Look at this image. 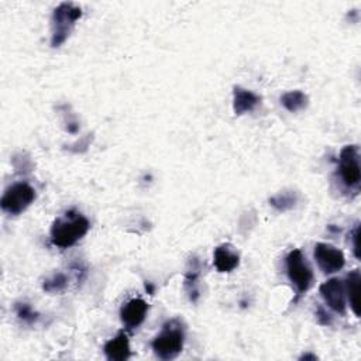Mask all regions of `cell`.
<instances>
[{"mask_svg":"<svg viewBox=\"0 0 361 361\" xmlns=\"http://www.w3.org/2000/svg\"><path fill=\"white\" fill-rule=\"evenodd\" d=\"M185 333L178 320H171L164 324L161 333L153 340L154 353L161 360H172L184 349Z\"/></svg>","mask_w":361,"mask_h":361,"instance_id":"cell-3","label":"cell"},{"mask_svg":"<svg viewBox=\"0 0 361 361\" xmlns=\"http://www.w3.org/2000/svg\"><path fill=\"white\" fill-rule=\"evenodd\" d=\"M316 317L319 320L320 324H324V326H329V324H332V317L331 315L324 311L322 306H317L316 309Z\"/></svg>","mask_w":361,"mask_h":361,"instance_id":"cell-19","label":"cell"},{"mask_svg":"<svg viewBox=\"0 0 361 361\" xmlns=\"http://www.w3.org/2000/svg\"><path fill=\"white\" fill-rule=\"evenodd\" d=\"M299 202V195L295 191H284L270 198V205L278 212L291 210Z\"/></svg>","mask_w":361,"mask_h":361,"instance_id":"cell-15","label":"cell"},{"mask_svg":"<svg viewBox=\"0 0 361 361\" xmlns=\"http://www.w3.org/2000/svg\"><path fill=\"white\" fill-rule=\"evenodd\" d=\"M104 354L111 361H124L130 357V343L124 333H119L104 344Z\"/></svg>","mask_w":361,"mask_h":361,"instance_id":"cell-12","label":"cell"},{"mask_svg":"<svg viewBox=\"0 0 361 361\" xmlns=\"http://www.w3.org/2000/svg\"><path fill=\"white\" fill-rule=\"evenodd\" d=\"M309 358H311V360H316L317 357H316L315 354H305V355L301 357V360H309Z\"/></svg>","mask_w":361,"mask_h":361,"instance_id":"cell-21","label":"cell"},{"mask_svg":"<svg viewBox=\"0 0 361 361\" xmlns=\"http://www.w3.org/2000/svg\"><path fill=\"white\" fill-rule=\"evenodd\" d=\"M192 268L188 270L187 277H185V290L191 298L192 302H196L199 298V290H198V281H199V275H201V267H199V261L196 259H194V261H191Z\"/></svg>","mask_w":361,"mask_h":361,"instance_id":"cell-16","label":"cell"},{"mask_svg":"<svg viewBox=\"0 0 361 361\" xmlns=\"http://www.w3.org/2000/svg\"><path fill=\"white\" fill-rule=\"evenodd\" d=\"M149 304L141 298H133L126 302L120 309V317L127 329H136L146 319Z\"/></svg>","mask_w":361,"mask_h":361,"instance_id":"cell-9","label":"cell"},{"mask_svg":"<svg viewBox=\"0 0 361 361\" xmlns=\"http://www.w3.org/2000/svg\"><path fill=\"white\" fill-rule=\"evenodd\" d=\"M34 201L35 189L26 183H17L6 189L2 201H0V206H2L3 212L17 216L23 213Z\"/></svg>","mask_w":361,"mask_h":361,"instance_id":"cell-5","label":"cell"},{"mask_svg":"<svg viewBox=\"0 0 361 361\" xmlns=\"http://www.w3.org/2000/svg\"><path fill=\"white\" fill-rule=\"evenodd\" d=\"M286 274L291 284L295 286L298 297L309 291L313 282V272L301 250H293L286 256Z\"/></svg>","mask_w":361,"mask_h":361,"instance_id":"cell-4","label":"cell"},{"mask_svg":"<svg viewBox=\"0 0 361 361\" xmlns=\"http://www.w3.org/2000/svg\"><path fill=\"white\" fill-rule=\"evenodd\" d=\"M351 240H353V250H354V256L357 259H360V226L355 225L353 234H351Z\"/></svg>","mask_w":361,"mask_h":361,"instance_id":"cell-20","label":"cell"},{"mask_svg":"<svg viewBox=\"0 0 361 361\" xmlns=\"http://www.w3.org/2000/svg\"><path fill=\"white\" fill-rule=\"evenodd\" d=\"M308 96L302 92V91H291L286 92L281 96V103L285 107L288 112L291 113H297L304 111L305 107L308 106Z\"/></svg>","mask_w":361,"mask_h":361,"instance_id":"cell-14","label":"cell"},{"mask_svg":"<svg viewBox=\"0 0 361 361\" xmlns=\"http://www.w3.org/2000/svg\"><path fill=\"white\" fill-rule=\"evenodd\" d=\"M339 175L349 189H358L361 180L360 154L357 146H346L339 156Z\"/></svg>","mask_w":361,"mask_h":361,"instance_id":"cell-6","label":"cell"},{"mask_svg":"<svg viewBox=\"0 0 361 361\" xmlns=\"http://www.w3.org/2000/svg\"><path fill=\"white\" fill-rule=\"evenodd\" d=\"M320 295L326 302V305L336 313L344 315L346 313V291L344 284L337 279L332 278L320 285L319 288Z\"/></svg>","mask_w":361,"mask_h":361,"instance_id":"cell-8","label":"cell"},{"mask_svg":"<svg viewBox=\"0 0 361 361\" xmlns=\"http://www.w3.org/2000/svg\"><path fill=\"white\" fill-rule=\"evenodd\" d=\"M315 260L324 274H335L343 270L346 259L343 252L332 244L317 243L313 251Z\"/></svg>","mask_w":361,"mask_h":361,"instance_id":"cell-7","label":"cell"},{"mask_svg":"<svg viewBox=\"0 0 361 361\" xmlns=\"http://www.w3.org/2000/svg\"><path fill=\"white\" fill-rule=\"evenodd\" d=\"M66 284H68V278L64 274L58 272V274H54L51 278L46 279L43 288H44V291L48 294H57V293H61L65 290Z\"/></svg>","mask_w":361,"mask_h":361,"instance_id":"cell-17","label":"cell"},{"mask_svg":"<svg viewBox=\"0 0 361 361\" xmlns=\"http://www.w3.org/2000/svg\"><path fill=\"white\" fill-rule=\"evenodd\" d=\"M261 98L251 92L248 89H244L241 86H234L233 89V111L237 116L250 113L256 109L260 104Z\"/></svg>","mask_w":361,"mask_h":361,"instance_id":"cell-11","label":"cell"},{"mask_svg":"<svg viewBox=\"0 0 361 361\" xmlns=\"http://www.w3.org/2000/svg\"><path fill=\"white\" fill-rule=\"evenodd\" d=\"M213 263L219 272H232L240 264V256L232 244H221L214 248Z\"/></svg>","mask_w":361,"mask_h":361,"instance_id":"cell-10","label":"cell"},{"mask_svg":"<svg viewBox=\"0 0 361 361\" xmlns=\"http://www.w3.org/2000/svg\"><path fill=\"white\" fill-rule=\"evenodd\" d=\"M81 17L82 9L74 3H61L58 8H55L51 19V46L54 48L62 46L68 40Z\"/></svg>","mask_w":361,"mask_h":361,"instance_id":"cell-2","label":"cell"},{"mask_svg":"<svg viewBox=\"0 0 361 361\" xmlns=\"http://www.w3.org/2000/svg\"><path fill=\"white\" fill-rule=\"evenodd\" d=\"M89 221L77 210L66 212L51 226V243L59 248H69L77 244L89 232Z\"/></svg>","mask_w":361,"mask_h":361,"instance_id":"cell-1","label":"cell"},{"mask_svg":"<svg viewBox=\"0 0 361 361\" xmlns=\"http://www.w3.org/2000/svg\"><path fill=\"white\" fill-rule=\"evenodd\" d=\"M360 282H361V275L358 270L351 271L344 282V291L347 295V301L350 304V308L353 313L360 317Z\"/></svg>","mask_w":361,"mask_h":361,"instance_id":"cell-13","label":"cell"},{"mask_svg":"<svg viewBox=\"0 0 361 361\" xmlns=\"http://www.w3.org/2000/svg\"><path fill=\"white\" fill-rule=\"evenodd\" d=\"M16 313L17 316L28 323H33L39 319V313L34 312L33 308L28 304H17L16 305Z\"/></svg>","mask_w":361,"mask_h":361,"instance_id":"cell-18","label":"cell"}]
</instances>
